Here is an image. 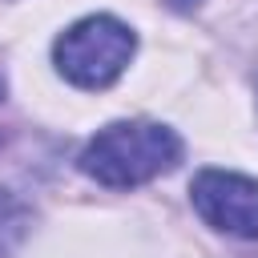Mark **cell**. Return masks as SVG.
<instances>
[{
  "label": "cell",
  "mask_w": 258,
  "mask_h": 258,
  "mask_svg": "<svg viewBox=\"0 0 258 258\" xmlns=\"http://www.w3.org/2000/svg\"><path fill=\"white\" fill-rule=\"evenodd\" d=\"M194 210L234 238H258V181L226 169H202L189 185Z\"/></svg>",
  "instance_id": "obj_3"
},
{
  "label": "cell",
  "mask_w": 258,
  "mask_h": 258,
  "mask_svg": "<svg viewBox=\"0 0 258 258\" xmlns=\"http://www.w3.org/2000/svg\"><path fill=\"white\" fill-rule=\"evenodd\" d=\"M177 161H181V137L157 121L105 125L81 153V169L109 189L153 181L157 173H169Z\"/></svg>",
  "instance_id": "obj_1"
},
{
  "label": "cell",
  "mask_w": 258,
  "mask_h": 258,
  "mask_svg": "<svg viewBox=\"0 0 258 258\" xmlns=\"http://www.w3.org/2000/svg\"><path fill=\"white\" fill-rule=\"evenodd\" d=\"M133 48L137 36L117 16H85L56 40L52 56L60 77L73 81L77 89H105L125 73Z\"/></svg>",
  "instance_id": "obj_2"
},
{
  "label": "cell",
  "mask_w": 258,
  "mask_h": 258,
  "mask_svg": "<svg viewBox=\"0 0 258 258\" xmlns=\"http://www.w3.org/2000/svg\"><path fill=\"white\" fill-rule=\"evenodd\" d=\"M165 4H169V8H177V12H194L202 0H165Z\"/></svg>",
  "instance_id": "obj_4"
},
{
  "label": "cell",
  "mask_w": 258,
  "mask_h": 258,
  "mask_svg": "<svg viewBox=\"0 0 258 258\" xmlns=\"http://www.w3.org/2000/svg\"><path fill=\"white\" fill-rule=\"evenodd\" d=\"M0 93H4V81H0Z\"/></svg>",
  "instance_id": "obj_5"
}]
</instances>
